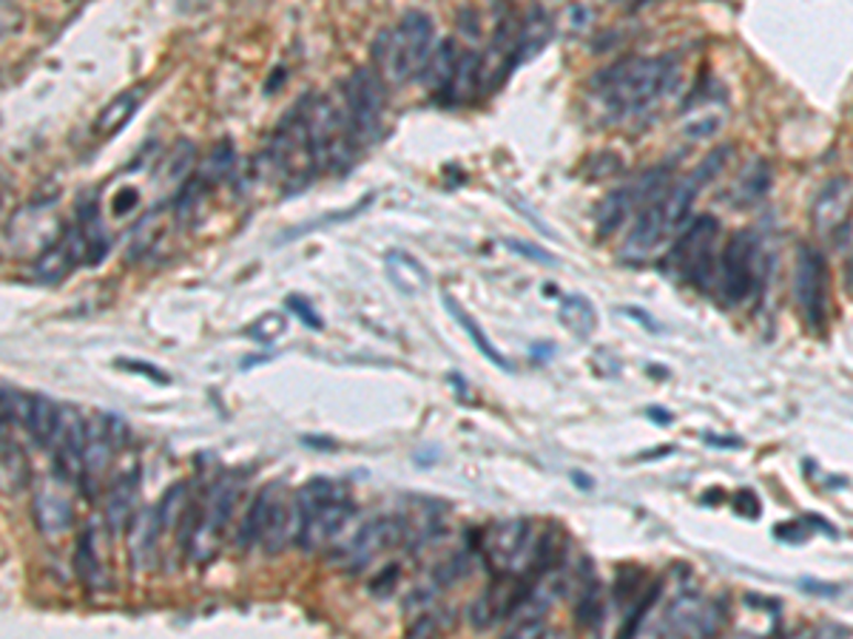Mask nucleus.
I'll return each instance as SVG.
<instances>
[{
	"label": "nucleus",
	"instance_id": "nucleus-1",
	"mask_svg": "<svg viewBox=\"0 0 853 639\" xmlns=\"http://www.w3.org/2000/svg\"><path fill=\"white\" fill-rule=\"evenodd\" d=\"M680 77L677 55L623 57L594 77V95L606 102L614 114H643L669 95Z\"/></svg>",
	"mask_w": 853,
	"mask_h": 639
},
{
	"label": "nucleus",
	"instance_id": "nucleus-2",
	"mask_svg": "<svg viewBox=\"0 0 853 639\" xmlns=\"http://www.w3.org/2000/svg\"><path fill=\"white\" fill-rule=\"evenodd\" d=\"M433 29L430 14L409 9L390 29L379 34L373 43L375 71L384 77L387 86H407L409 80L422 77L424 66L433 55Z\"/></svg>",
	"mask_w": 853,
	"mask_h": 639
},
{
	"label": "nucleus",
	"instance_id": "nucleus-3",
	"mask_svg": "<svg viewBox=\"0 0 853 639\" xmlns=\"http://www.w3.org/2000/svg\"><path fill=\"white\" fill-rule=\"evenodd\" d=\"M307 114H310V97H302L294 109L287 111L280 129L273 131L271 145H267V168L285 194H299L321 170Z\"/></svg>",
	"mask_w": 853,
	"mask_h": 639
},
{
	"label": "nucleus",
	"instance_id": "nucleus-4",
	"mask_svg": "<svg viewBox=\"0 0 853 639\" xmlns=\"http://www.w3.org/2000/svg\"><path fill=\"white\" fill-rule=\"evenodd\" d=\"M310 136H314L316 159L321 170H345L353 163L356 151L362 148L350 125L345 102L333 100L330 95L310 97Z\"/></svg>",
	"mask_w": 853,
	"mask_h": 639
},
{
	"label": "nucleus",
	"instance_id": "nucleus-5",
	"mask_svg": "<svg viewBox=\"0 0 853 639\" xmlns=\"http://www.w3.org/2000/svg\"><path fill=\"white\" fill-rule=\"evenodd\" d=\"M717 236L720 219L703 213L677 233V242L669 253L671 273L697 290H709L717 279Z\"/></svg>",
	"mask_w": 853,
	"mask_h": 639
},
{
	"label": "nucleus",
	"instance_id": "nucleus-6",
	"mask_svg": "<svg viewBox=\"0 0 853 639\" xmlns=\"http://www.w3.org/2000/svg\"><path fill=\"white\" fill-rule=\"evenodd\" d=\"M794 301L802 324L817 335L825 333L831 319V273L819 247L799 245L794 265Z\"/></svg>",
	"mask_w": 853,
	"mask_h": 639
},
{
	"label": "nucleus",
	"instance_id": "nucleus-7",
	"mask_svg": "<svg viewBox=\"0 0 853 639\" xmlns=\"http://www.w3.org/2000/svg\"><path fill=\"white\" fill-rule=\"evenodd\" d=\"M239 497V477L226 475L214 483V489L205 495V504L199 517L192 524L188 535L183 540V549H188L192 560L197 563H208L219 551L222 543V535L228 529V520H231L233 504Z\"/></svg>",
	"mask_w": 853,
	"mask_h": 639
},
{
	"label": "nucleus",
	"instance_id": "nucleus-8",
	"mask_svg": "<svg viewBox=\"0 0 853 639\" xmlns=\"http://www.w3.org/2000/svg\"><path fill=\"white\" fill-rule=\"evenodd\" d=\"M341 102L348 109L350 125L359 145L373 143L382 131V114L387 106V82L373 68H356L348 80L341 82Z\"/></svg>",
	"mask_w": 853,
	"mask_h": 639
},
{
	"label": "nucleus",
	"instance_id": "nucleus-9",
	"mask_svg": "<svg viewBox=\"0 0 853 639\" xmlns=\"http://www.w3.org/2000/svg\"><path fill=\"white\" fill-rule=\"evenodd\" d=\"M757 256H759V233L743 228L725 242L720 251V267H717V290L723 305L737 307L751 296L757 285Z\"/></svg>",
	"mask_w": 853,
	"mask_h": 639
},
{
	"label": "nucleus",
	"instance_id": "nucleus-10",
	"mask_svg": "<svg viewBox=\"0 0 853 639\" xmlns=\"http://www.w3.org/2000/svg\"><path fill=\"white\" fill-rule=\"evenodd\" d=\"M61 219H57L55 202H32L23 211L14 213L7 224V247L14 256H41L61 239Z\"/></svg>",
	"mask_w": 853,
	"mask_h": 639
},
{
	"label": "nucleus",
	"instance_id": "nucleus-11",
	"mask_svg": "<svg viewBox=\"0 0 853 639\" xmlns=\"http://www.w3.org/2000/svg\"><path fill=\"white\" fill-rule=\"evenodd\" d=\"M666 191H657L643 199L641 213H637L635 224H632V231L623 242V258L626 262L641 265L648 256H655L657 247L671 236L669 224H666Z\"/></svg>",
	"mask_w": 853,
	"mask_h": 639
},
{
	"label": "nucleus",
	"instance_id": "nucleus-12",
	"mask_svg": "<svg viewBox=\"0 0 853 639\" xmlns=\"http://www.w3.org/2000/svg\"><path fill=\"white\" fill-rule=\"evenodd\" d=\"M350 517H353V504H350V497L341 492V495L330 497V500H325V504H319L316 509L302 515L296 546H299L302 551L325 549V546L339 538Z\"/></svg>",
	"mask_w": 853,
	"mask_h": 639
},
{
	"label": "nucleus",
	"instance_id": "nucleus-13",
	"mask_svg": "<svg viewBox=\"0 0 853 639\" xmlns=\"http://www.w3.org/2000/svg\"><path fill=\"white\" fill-rule=\"evenodd\" d=\"M129 441V427H125L123 418L117 416H91L89 421V438H86V470L83 477L91 483L100 481L106 472H109L111 461H114V452L123 443Z\"/></svg>",
	"mask_w": 853,
	"mask_h": 639
},
{
	"label": "nucleus",
	"instance_id": "nucleus-14",
	"mask_svg": "<svg viewBox=\"0 0 853 639\" xmlns=\"http://www.w3.org/2000/svg\"><path fill=\"white\" fill-rule=\"evenodd\" d=\"M660 631L677 634V637H711V634L720 631L717 603L695 592L677 594L666 617H663Z\"/></svg>",
	"mask_w": 853,
	"mask_h": 639
},
{
	"label": "nucleus",
	"instance_id": "nucleus-15",
	"mask_svg": "<svg viewBox=\"0 0 853 639\" xmlns=\"http://www.w3.org/2000/svg\"><path fill=\"white\" fill-rule=\"evenodd\" d=\"M853 213V183L847 177L828 179L811 205L813 231L825 239H836L847 228Z\"/></svg>",
	"mask_w": 853,
	"mask_h": 639
},
{
	"label": "nucleus",
	"instance_id": "nucleus-16",
	"mask_svg": "<svg viewBox=\"0 0 853 639\" xmlns=\"http://www.w3.org/2000/svg\"><path fill=\"white\" fill-rule=\"evenodd\" d=\"M86 438H89V423L83 421L80 412L72 407H63L61 427L52 441V452H55V466L61 477L66 481H83V470H86Z\"/></svg>",
	"mask_w": 853,
	"mask_h": 639
},
{
	"label": "nucleus",
	"instance_id": "nucleus-17",
	"mask_svg": "<svg viewBox=\"0 0 853 639\" xmlns=\"http://www.w3.org/2000/svg\"><path fill=\"white\" fill-rule=\"evenodd\" d=\"M77 265H89V247H86L80 228L75 224V228L63 231L55 245L46 247L41 256L34 258V276L46 285H55V282L66 279Z\"/></svg>",
	"mask_w": 853,
	"mask_h": 639
},
{
	"label": "nucleus",
	"instance_id": "nucleus-18",
	"mask_svg": "<svg viewBox=\"0 0 853 639\" xmlns=\"http://www.w3.org/2000/svg\"><path fill=\"white\" fill-rule=\"evenodd\" d=\"M404 538V520L402 517H379L370 520L368 526L359 529L348 546V565L353 572H362L364 565L373 563L375 558H382L384 551L393 549L398 540Z\"/></svg>",
	"mask_w": 853,
	"mask_h": 639
},
{
	"label": "nucleus",
	"instance_id": "nucleus-19",
	"mask_svg": "<svg viewBox=\"0 0 853 639\" xmlns=\"http://www.w3.org/2000/svg\"><path fill=\"white\" fill-rule=\"evenodd\" d=\"M384 273H387L390 285L396 287L402 296H407V299H416V296L430 290L433 285L430 271L416 256H409L404 251H390L384 256Z\"/></svg>",
	"mask_w": 853,
	"mask_h": 639
},
{
	"label": "nucleus",
	"instance_id": "nucleus-20",
	"mask_svg": "<svg viewBox=\"0 0 853 639\" xmlns=\"http://www.w3.org/2000/svg\"><path fill=\"white\" fill-rule=\"evenodd\" d=\"M296 538H299V509L294 497H285V492H280L262 535V546L267 554H282L287 546L296 543Z\"/></svg>",
	"mask_w": 853,
	"mask_h": 639
},
{
	"label": "nucleus",
	"instance_id": "nucleus-21",
	"mask_svg": "<svg viewBox=\"0 0 853 639\" xmlns=\"http://www.w3.org/2000/svg\"><path fill=\"white\" fill-rule=\"evenodd\" d=\"M32 511L34 520H37V529L48 535V538H61L63 531H68V526H72V517H75L72 500L57 486H41L37 495H34Z\"/></svg>",
	"mask_w": 853,
	"mask_h": 639
},
{
	"label": "nucleus",
	"instance_id": "nucleus-22",
	"mask_svg": "<svg viewBox=\"0 0 853 639\" xmlns=\"http://www.w3.org/2000/svg\"><path fill=\"white\" fill-rule=\"evenodd\" d=\"M63 407H57L52 398L46 395H26V407H23L21 427L26 429L29 438H32L37 447L48 449L55 441V432L61 427Z\"/></svg>",
	"mask_w": 853,
	"mask_h": 639
},
{
	"label": "nucleus",
	"instance_id": "nucleus-23",
	"mask_svg": "<svg viewBox=\"0 0 853 639\" xmlns=\"http://www.w3.org/2000/svg\"><path fill=\"white\" fill-rule=\"evenodd\" d=\"M136 497H140V475L125 472L111 483L109 497H106V524L111 531H125L134 524Z\"/></svg>",
	"mask_w": 853,
	"mask_h": 639
},
{
	"label": "nucleus",
	"instance_id": "nucleus-24",
	"mask_svg": "<svg viewBox=\"0 0 853 639\" xmlns=\"http://www.w3.org/2000/svg\"><path fill=\"white\" fill-rule=\"evenodd\" d=\"M282 489H285V486H282V481H273V483H267L260 495L253 497L251 509H248L245 520H242V526H239V535H237L239 549L245 551V549H251V546L262 543V535H265V526H267V520H271L273 504H276V497H280Z\"/></svg>",
	"mask_w": 853,
	"mask_h": 639
},
{
	"label": "nucleus",
	"instance_id": "nucleus-25",
	"mask_svg": "<svg viewBox=\"0 0 853 639\" xmlns=\"http://www.w3.org/2000/svg\"><path fill=\"white\" fill-rule=\"evenodd\" d=\"M481 80H484V60H481L475 48H467V52H461V57H458L456 75H452L450 86L444 91L441 102H447V106H464V102H470L472 97H475V91L481 89Z\"/></svg>",
	"mask_w": 853,
	"mask_h": 639
},
{
	"label": "nucleus",
	"instance_id": "nucleus-26",
	"mask_svg": "<svg viewBox=\"0 0 853 639\" xmlns=\"http://www.w3.org/2000/svg\"><path fill=\"white\" fill-rule=\"evenodd\" d=\"M603 585L594 574L592 563L583 560V569H580V592H578V606H575V623L583 631H594V628L603 623Z\"/></svg>",
	"mask_w": 853,
	"mask_h": 639
},
{
	"label": "nucleus",
	"instance_id": "nucleus-27",
	"mask_svg": "<svg viewBox=\"0 0 853 639\" xmlns=\"http://www.w3.org/2000/svg\"><path fill=\"white\" fill-rule=\"evenodd\" d=\"M441 305H444V310H447V313H450L452 319H456V324L461 327V330H464L467 335H470L472 348H475L478 353L484 355V359L490 361V364H495V367H499L501 373H512L510 359H506V355L501 353V350L495 348V344H492L490 335H486L484 330H481V324H478V321L472 319L470 313H467L464 307H461L456 299H452L450 293H444V296H441Z\"/></svg>",
	"mask_w": 853,
	"mask_h": 639
},
{
	"label": "nucleus",
	"instance_id": "nucleus-28",
	"mask_svg": "<svg viewBox=\"0 0 853 639\" xmlns=\"http://www.w3.org/2000/svg\"><path fill=\"white\" fill-rule=\"evenodd\" d=\"M703 188L706 185L695 177V170L680 183L669 185V191H666V224H669L671 236H677L691 222V211H695V202Z\"/></svg>",
	"mask_w": 853,
	"mask_h": 639
},
{
	"label": "nucleus",
	"instance_id": "nucleus-29",
	"mask_svg": "<svg viewBox=\"0 0 853 639\" xmlns=\"http://www.w3.org/2000/svg\"><path fill=\"white\" fill-rule=\"evenodd\" d=\"M637 205V188H617V191H609L601 199L598 211H594V228H598V236L609 239L623 222H626L628 211Z\"/></svg>",
	"mask_w": 853,
	"mask_h": 639
},
{
	"label": "nucleus",
	"instance_id": "nucleus-30",
	"mask_svg": "<svg viewBox=\"0 0 853 639\" xmlns=\"http://www.w3.org/2000/svg\"><path fill=\"white\" fill-rule=\"evenodd\" d=\"M553 34H555L553 18H549L544 9H533L529 18L521 23L518 48H515V66H521V63L533 60L535 55H540L546 43L553 41Z\"/></svg>",
	"mask_w": 853,
	"mask_h": 639
},
{
	"label": "nucleus",
	"instance_id": "nucleus-31",
	"mask_svg": "<svg viewBox=\"0 0 853 639\" xmlns=\"http://www.w3.org/2000/svg\"><path fill=\"white\" fill-rule=\"evenodd\" d=\"M458 57H461V52H458L456 41L450 37V41H444L438 48H433L430 60L424 66L422 80L427 82V91H430L433 97H438V100H441L447 86H450L452 75H456Z\"/></svg>",
	"mask_w": 853,
	"mask_h": 639
},
{
	"label": "nucleus",
	"instance_id": "nucleus-32",
	"mask_svg": "<svg viewBox=\"0 0 853 639\" xmlns=\"http://www.w3.org/2000/svg\"><path fill=\"white\" fill-rule=\"evenodd\" d=\"M140 100H143V91L140 89H131V91H123V95H117L114 100H111L109 106H106V109L97 114L95 134L100 136V140H111L114 134H120V131L129 125L131 117H134Z\"/></svg>",
	"mask_w": 853,
	"mask_h": 639
},
{
	"label": "nucleus",
	"instance_id": "nucleus-33",
	"mask_svg": "<svg viewBox=\"0 0 853 639\" xmlns=\"http://www.w3.org/2000/svg\"><path fill=\"white\" fill-rule=\"evenodd\" d=\"M77 228H80L86 247H89V265L102 262L106 253H109V236H106V228H102L100 205L91 202V199L77 205Z\"/></svg>",
	"mask_w": 853,
	"mask_h": 639
},
{
	"label": "nucleus",
	"instance_id": "nucleus-34",
	"mask_svg": "<svg viewBox=\"0 0 853 639\" xmlns=\"http://www.w3.org/2000/svg\"><path fill=\"white\" fill-rule=\"evenodd\" d=\"M560 324L567 327L569 333L578 335V339H589V335L598 330V310H594L592 301L580 293H569L560 299L558 307Z\"/></svg>",
	"mask_w": 853,
	"mask_h": 639
},
{
	"label": "nucleus",
	"instance_id": "nucleus-35",
	"mask_svg": "<svg viewBox=\"0 0 853 639\" xmlns=\"http://www.w3.org/2000/svg\"><path fill=\"white\" fill-rule=\"evenodd\" d=\"M160 538H163V531L157 524V509H145L136 517V524H131V554H134L136 569H149L154 563Z\"/></svg>",
	"mask_w": 853,
	"mask_h": 639
},
{
	"label": "nucleus",
	"instance_id": "nucleus-36",
	"mask_svg": "<svg viewBox=\"0 0 853 639\" xmlns=\"http://www.w3.org/2000/svg\"><path fill=\"white\" fill-rule=\"evenodd\" d=\"M154 509H157V524L163 535L168 529H177L179 520H183V511L188 509V483L179 481L171 489H165L163 500Z\"/></svg>",
	"mask_w": 853,
	"mask_h": 639
},
{
	"label": "nucleus",
	"instance_id": "nucleus-37",
	"mask_svg": "<svg viewBox=\"0 0 853 639\" xmlns=\"http://www.w3.org/2000/svg\"><path fill=\"white\" fill-rule=\"evenodd\" d=\"M29 483V463L23 458V452L18 449V443L3 438V492L14 495L21 492Z\"/></svg>",
	"mask_w": 853,
	"mask_h": 639
},
{
	"label": "nucleus",
	"instance_id": "nucleus-38",
	"mask_svg": "<svg viewBox=\"0 0 853 639\" xmlns=\"http://www.w3.org/2000/svg\"><path fill=\"white\" fill-rule=\"evenodd\" d=\"M75 569L77 577L83 580L86 585H97L100 580V558H97V546H95V529H83L80 540H77V551H75Z\"/></svg>",
	"mask_w": 853,
	"mask_h": 639
},
{
	"label": "nucleus",
	"instance_id": "nucleus-39",
	"mask_svg": "<svg viewBox=\"0 0 853 639\" xmlns=\"http://www.w3.org/2000/svg\"><path fill=\"white\" fill-rule=\"evenodd\" d=\"M287 333V316L280 313V310H271V313H262L260 319L253 321V324L245 327V335L262 348H271L282 335Z\"/></svg>",
	"mask_w": 853,
	"mask_h": 639
},
{
	"label": "nucleus",
	"instance_id": "nucleus-40",
	"mask_svg": "<svg viewBox=\"0 0 853 639\" xmlns=\"http://www.w3.org/2000/svg\"><path fill=\"white\" fill-rule=\"evenodd\" d=\"M663 594V580H655V583L648 585V588H643L641 599L635 603V608L626 614V623H623L621 628V637H635L637 631H641V626L646 623V614L655 608V603L660 599Z\"/></svg>",
	"mask_w": 853,
	"mask_h": 639
},
{
	"label": "nucleus",
	"instance_id": "nucleus-41",
	"mask_svg": "<svg viewBox=\"0 0 853 639\" xmlns=\"http://www.w3.org/2000/svg\"><path fill=\"white\" fill-rule=\"evenodd\" d=\"M729 157H731V145H720V148H717V151H711V154L703 159V163L697 165L695 177L700 179V183H703V185L714 183V179L720 177V174H723V168H725V163H729Z\"/></svg>",
	"mask_w": 853,
	"mask_h": 639
},
{
	"label": "nucleus",
	"instance_id": "nucleus-42",
	"mask_svg": "<svg viewBox=\"0 0 853 639\" xmlns=\"http://www.w3.org/2000/svg\"><path fill=\"white\" fill-rule=\"evenodd\" d=\"M768 183H772V170H768V165L765 163H754L748 170H745V179H743V194L748 199H759L765 197V191H768Z\"/></svg>",
	"mask_w": 853,
	"mask_h": 639
},
{
	"label": "nucleus",
	"instance_id": "nucleus-43",
	"mask_svg": "<svg viewBox=\"0 0 853 639\" xmlns=\"http://www.w3.org/2000/svg\"><path fill=\"white\" fill-rule=\"evenodd\" d=\"M117 367L125 370V373H136V375H143V378H151L154 384H168L171 378L163 373V370H157L154 364H149V361H136V359H117L114 361Z\"/></svg>",
	"mask_w": 853,
	"mask_h": 639
},
{
	"label": "nucleus",
	"instance_id": "nucleus-44",
	"mask_svg": "<svg viewBox=\"0 0 853 639\" xmlns=\"http://www.w3.org/2000/svg\"><path fill=\"white\" fill-rule=\"evenodd\" d=\"M774 538L785 540V543H802V540L811 538V526H808V517L806 520H788L785 526H777L774 529Z\"/></svg>",
	"mask_w": 853,
	"mask_h": 639
},
{
	"label": "nucleus",
	"instance_id": "nucleus-45",
	"mask_svg": "<svg viewBox=\"0 0 853 639\" xmlns=\"http://www.w3.org/2000/svg\"><path fill=\"white\" fill-rule=\"evenodd\" d=\"M506 247L510 251H515L518 256H526V258H533V262H538V265H558V258L553 256V253H546L540 251V247L529 245V242H521V239H506Z\"/></svg>",
	"mask_w": 853,
	"mask_h": 639
},
{
	"label": "nucleus",
	"instance_id": "nucleus-46",
	"mask_svg": "<svg viewBox=\"0 0 853 639\" xmlns=\"http://www.w3.org/2000/svg\"><path fill=\"white\" fill-rule=\"evenodd\" d=\"M287 310L299 316V319L305 321L307 327H314V330H321V327H325L321 324V316L316 313L314 307H310V301H305L302 296H291V299H287Z\"/></svg>",
	"mask_w": 853,
	"mask_h": 639
},
{
	"label": "nucleus",
	"instance_id": "nucleus-47",
	"mask_svg": "<svg viewBox=\"0 0 853 639\" xmlns=\"http://www.w3.org/2000/svg\"><path fill=\"white\" fill-rule=\"evenodd\" d=\"M734 509H737L743 517H751V520H754V517H759L757 495H754V492H751V489H743L737 495V504H734Z\"/></svg>",
	"mask_w": 853,
	"mask_h": 639
},
{
	"label": "nucleus",
	"instance_id": "nucleus-48",
	"mask_svg": "<svg viewBox=\"0 0 853 639\" xmlns=\"http://www.w3.org/2000/svg\"><path fill=\"white\" fill-rule=\"evenodd\" d=\"M717 129H720V117H706V120H697V123H691L689 129H686V134H689L691 140H703V136L714 134Z\"/></svg>",
	"mask_w": 853,
	"mask_h": 639
},
{
	"label": "nucleus",
	"instance_id": "nucleus-49",
	"mask_svg": "<svg viewBox=\"0 0 853 639\" xmlns=\"http://www.w3.org/2000/svg\"><path fill=\"white\" fill-rule=\"evenodd\" d=\"M626 313L637 316V321H641L643 327H648V330H655V333L660 330V324H655V321H652V316H646L643 310H637V307H626Z\"/></svg>",
	"mask_w": 853,
	"mask_h": 639
},
{
	"label": "nucleus",
	"instance_id": "nucleus-50",
	"mask_svg": "<svg viewBox=\"0 0 853 639\" xmlns=\"http://www.w3.org/2000/svg\"><path fill=\"white\" fill-rule=\"evenodd\" d=\"M648 416H655L657 421H671V416H666V412H660V407H652V409H648Z\"/></svg>",
	"mask_w": 853,
	"mask_h": 639
},
{
	"label": "nucleus",
	"instance_id": "nucleus-51",
	"mask_svg": "<svg viewBox=\"0 0 853 639\" xmlns=\"http://www.w3.org/2000/svg\"><path fill=\"white\" fill-rule=\"evenodd\" d=\"M847 290H851V299H853V258L847 262Z\"/></svg>",
	"mask_w": 853,
	"mask_h": 639
}]
</instances>
